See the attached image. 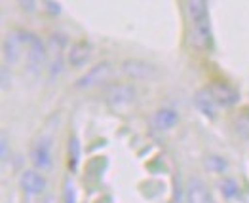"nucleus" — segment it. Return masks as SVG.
<instances>
[{
    "mask_svg": "<svg viewBox=\"0 0 249 203\" xmlns=\"http://www.w3.org/2000/svg\"><path fill=\"white\" fill-rule=\"evenodd\" d=\"M192 27H190V42L198 50H209L211 48V21H209L208 2L204 0H190L187 4Z\"/></svg>",
    "mask_w": 249,
    "mask_h": 203,
    "instance_id": "1",
    "label": "nucleus"
},
{
    "mask_svg": "<svg viewBox=\"0 0 249 203\" xmlns=\"http://www.w3.org/2000/svg\"><path fill=\"white\" fill-rule=\"evenodd\" d=\"M135 101V87L129 84H114L107 89V102L112 108H124Z\"/></svg>",
    "mask_w": 249,
    "mask_h": 203,
    "instance_id": "2",
    "label": "nucleus"
},
{
    "mask_svg": "<svg viewBox=\"0 0 249 203\" xmlns=\"http://www.w3.org/2000/svg\"><path fill=\"white\" fill-rule=\"evenodd\" d=\"M31 162L36 169L48 171L52 167V141L48 137H40L31 146Z\"/></svg>",
    "mask_w": 249,
    "mask_h": 203,
    "instance_id": "3",
    "label": "nucleus"
},
{
    "mask_svg": "<svg viewBox=\"0 0 249 203\" xmlns=\"http://www.w3.org/2000/svg\"><path fill=\"white\" fill-rule=\"evenodd\" d=\"M112 76V65L108 61L97 63L93 68H89V72H86L82 78L76 80V87H89V85H97V84H103Z\"/></svg>",
    "mask_w": 249,
    "mask_h": 203,
    "instance_id": "4",
    "label": "nucleus"
},
{
    "mask_svg": "<svg viewBox=\"0 0 249 203\" xmlns=\"http://www.w3.org/2000/svg\"><path fill=\"white\" fill-rule=\"evenodd\" d=\"M122 70H124V74H127L129 78H135V80H148L158 74L156 67L143 59H127L122 63Z\"/></svg>",
    "mask_w": 249,
    "mask_h": 203,
    "instance_id": "5",
    "label": "nucleus"
},
{
    "mask_svg": "<svg viewBox=\"0 0 249 203\" xmlns=\"http://www.w3.org/2000/svg\"><path fill=\"white\" fill-rule=\"evenodd\" d=\"M25 48H27V59L33 68H38L44 57H46V50H44V42L33 34V33H25Z\"/></svg>",
    "mask_w": 249,
    "mask_h": 203,
    "instance_id": "6",
    "label": "nucleus"
},
{
    "mask_svg": "<svg viewBox=\"0 0 249 203\" xmlns=\"http://www.w3.org/2000/svg\"><path fill=\"white\" fill-rule=\"evenodd\" d=\"M25 50V33H14L12 36H8L4 42V53H6V61L18 63Z\"/></svg>",
    "mask_w": 249,
    "mask_h": 203,
    "instance_id": "7",
    "label": "nucleus"
},
{
    "mask_svg": "<svg viewBox=\"0 0 249 203\" xmlns=\"http://www.w3.org/2000/svg\"><path fill=\"white\" fill-rule=\"evenodd\" d=\"M188 203H213V198L209 194V188L200 179H190L187 186Z\"/></svg>",
    "mask_w": 249,
    "mask_h": 203,
    "instance_id": "8",
    "label": "nucleus"
},
{
    "mask_svg": "<svg viewBox=\"0 0 249 203\" xmlns=\"http://www.w3.org/2000/svg\"><path fill=\"white\" fill-rule=\"evenodd\" d=\"M209 91L213 95V99L217 101L219 106H230L238 101V93L230 87L229 84H211Z\"/></svg>",
    "mask_w": 249,
    "mask_h": 203,
    "instance_id": "9",
    "label": "nucleus"
},
{
    "mask_svg": "<svg viewBox=\"0 0 249 203\" xmlns=\"http://www.w3.org/2000/svg\"><path fill=\"white\" fill-rule=\"evenodd\" d=\"M91 51H93V46H91L89 42H86V40L76 42V44L71 48V53H69V63H71L72 67H84L86 63L89 61Z\"/></svg>",
    "mask_w": 249,
    "mask_h": 203,
    "instance_id": "10",
    "label": "nucleus"
},
{
    "mask_svg": "<svg viewBox=\"0 0 249 203\" xmlns=\"http://www.w3.org/2000/svg\"><path fill=\"white\" fill-rule=\"evenodd\" d=\"M21 188L29 194H42L46 188V179L42 177L38 171H25L19 179Z\"/></svg>",
    "mask_w": 249,
    "mask_h": 203,
    "instance_id": "11",
    "label": "nucleus"
},
{
    "mask_svg": "<svg viewBox=\"0 0 249 203\" xmlns=\"http://www.w3.org/2000/svg\"><path fill=\"white\" fill-rule=\"evenodd\" d=\"M194 102H196V108H198L202 114H206L208 118H215V114H217V106H219V104H217V101L213 99L209 87L200 89V91L196 93V97H194Z\"/></svg>",
    "mask_w": 249,
    "mask_h": 203,
    "instance_id": "12",
    "label": "nucleus"
},
{
    "mask_svg": "<svg viewBox=\"0 0 249 203\" xmlns=\"http://www.w3.org/2000/svg\"><path fill=\"white\" fill-rule=\"evenodd\" d=\"M177 120H179V116H177L175 110H171V108H162V110H158V112L154 114L152 123H154L156 129L166 131V129H169V127H173V125L177 123Z\"/></svg>",
    "mask_w": 249,
    "mask_h": 203,
    "instance_id": "13",
    "label": "nucleus"
},
{
    "mask_svg": "<svg viewBox=\"0 0 249 203\" xmlns=\"http://www.w3.org/2000/svg\"><path fill=\"white\" fill-rule=\"evenodd\" d=\"M69 152H71V169L74 171L78 167V158H80V148H78V141L76 137H71V142H69Z\"/></svg>",
    "mask_w": 249,
    "mask_h": 203,
    "instance_id": "14",
    "label": "nucleus"
},
{
    "mask_svg": "<svg viewBox=\"0 0 249 203\" xmlns=\"http://www.w3.org/2000/svg\"><path fill=\"white\" fill-rule=\"evenodd\" d=\"M206 165H208V169H211V171H223L227 167V162L221 156H209L208 160H206Z\"/></svg>",
    "mask_w": 249,
    "mask_h": 203,
    "instance_id": "15",
    "label": "nucleus"
},
{
    "mask_svg": "<svg viewBox=\"0 0 249 203\" xmlns=\"http://www.w3.org/2000/svg\"><path fill=\"white\" fill-rule=\"evenodd\" d=\"M223 194H225V198H234V196L238 194V188H236V184L232 183L230 179H227V181L223 183Z\"/></svg>",
    "mask_w": 249,
    "mask_h": 203,
    "instance_id": "16",
    "label": "nucleus"
},
{
    "mask_svg": "<svg viewBox=\"0 0 249 203\" xmlns=\"http://www.w3.org/2000/svg\"><path fill=\"white\" fill-rule=\"evenodd\" d=\"M63 198H65V203H74V192H72V188H71L69 183L65 184V194H63Z\"/></svg>",
    "mask_w": 249,
    "mask_h": 203,
    "instance_id": "17",
    "label": "nucleus"
},
{
    "mask_svg": "<svg viewBox=\"0 0 249 203\" xmlns=\"http://www.w3.org/2000/svg\"><path fill=\"white\" fill-rule=\"evenodd\" d=\"M44 6H48V10H50L52 14H59V10H61V6L55 4V2H44Z\"/></svg>",
    "mask_w": 249,
    "mask_h": 203,
    "instance_id": "18",
    "label": "nucleus"
},
{
    "mask_svg": "<svg viewBox=\"0 0 249 203\" xmlns=\"http://www.w3.org/2000/svg\"><path fill=\"white\" fill-rule=\"evenodd\" d=\"M0 148H2V162H6V152H8V146H6V137L2 135V144H0Z\"/></svg>",
    "mask_w": 249,
    "mask_h": 203,
    "instance_id": "19",
    "label": "nucleus"
}]
</instances>
